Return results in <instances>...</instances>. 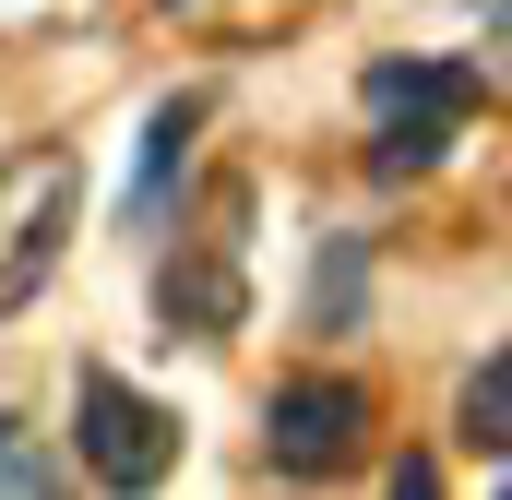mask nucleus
<instances>
[{
    "label": "nucleus",
    "mask_w": 512,
    "mask_h": 500,
    "mask_svg": "<svg viewBox=\"0 0 512 500\" xmlns=\"http://www.w3.org/2000/svg\"><path fill=\"white\" fill-rule=\"evenodd\" d=\"M72 453L96 489H167L179 465V417L155 393H131L120 370H72Z\"/></svg>",
    "instance_id": "obj_1"
},
{
    "label": "nucleus",
    "mask_w": 512,
    "mask_h": 500,
    "mask_svg": "<svg viewBox=\"0 0 512 500\" xmlns=\"http://www.w3.org/2000/svg\"><path fill=\"white\" fill-rule=\"evenodd\" d=\"M358 453H370V393L346 370L274 381V405H262V465L274 477H346Z\"/></svg>",
    "instance_id": "obj_2"
},
{
    "label": "nucleus",
    "mask_w": 512,
    "mask_h": 500,
    "mask_svg": "<svg viewBox=\"0 0 512 500\" xmlns=\"http://www.w3.org/2000/svg\"><path fill=\"white\" fill-rule=\"evenodd\" d=\"M72 227H84V167H72V155H24L12 191H0V310H24V298L60 274Z\"/></svg>",
    "instance_id": "obj_3"
},
{
    "label": "nucleus",
    "mask_w": 512,
    "mask_h": 500,
    "mask_svg": "<svg viewBox=\"0 0 512 500\" xmlns=\"http://www.w3.org/2000/svg\"><path fill=\"white\" fill-rule=\"evenodd\" d=\"M155 322H167V346L191 334V346H215V334H239L251 322V274H239V239H179L155 262Z\"/></svg>",
    "instance_id": "obj_4"
},
{
    "label": "nucleus",
    "mask_w": 512,
    "mask_h": 500,
    "mask_svg": "<svg viewBox=\"0 0 512 500\" xmlns=\"http://www.w3.org/2000/svg\"><path fill=\"white\" fill-rule=\"evenodd\" d=\"M358 108H370V120H441V131H465L477 108H489V72H465V60H370V72H358Z\"/></svg>",
    "instance_id": "obj_5"
},
{
    "label": "nucleus",
    "mask_w": 512,
    "mask_h": 500,
    "mask_svg": "<svg viewBox=\"0 0 512 500\" xmlns=\"http://www.w3.org/2000/svg\"><path fill=\"white\" fill-rule=\"evenodd\" d=\"M191 131H203V96H167V108L143 120V167H131V227H155V215H167V191H179V167H191Z\"/></svg>",
    "instance_id": "obj_6"
},
{
    "label": "nucleus",
    "mask_w": 512,
    "mask_h": 500,
    "mask_svg": "<svg viewBox=\"0 0 512 500\" xmlns=\"http://www.w3.org/2000/svg\"><path fill=\"white\" fill-rule=\"evenodd\" d=\"M370 298V239H322V274H310V334H346Z\"/></svg>",
    "instance_id": "obj_7"
},
{
    "label": "nucleus",
    "mask_w": 512,
    "mask_h": 500,
    "mask_svg": "<svg viewBox=\"0 0 512 500\" xmlns=\"http://www.w3.org/2000/svg\"><path fill=\"white\" fill-rule=\"evenodd\" d=\"M465 441H477L489 465L512 453V358H501V346H489V358L465 370Z\"/></svg>",
    "instance_id": "obj_8"
},
{
    "label": "nucleus",
    "mask_w": 512,
    "mask_h": 500,
    "mask_svg": "<svg viewBox=\"0 0 512 500\" xmlns=\"http://www.w3.org/2000/svg\"><path fill=\"white\" fill-rule=\"evenodd\" d=\"M453 143H465V131H441V120H382V143H370V167H382V179H429V167H441Z\"/></svg>",
    "instance_id": "obj_9"
},
{
    "label": "nucleus",
    "mask_w": 512,
    "mask_h": 500,
    "mask_svg": "<svg viewBox=\"0 0 512 500\" xmlns=\"http://www.w3.org/2000/svg\"><path fill=\"white\" fill-rule=\"evenodd\" d=\"M0 489H12V500H48V489H60V465L24 441V417H12V405H0Z\"/></svg>",
    "instance_id": "obj_10"
}]
</instances>
